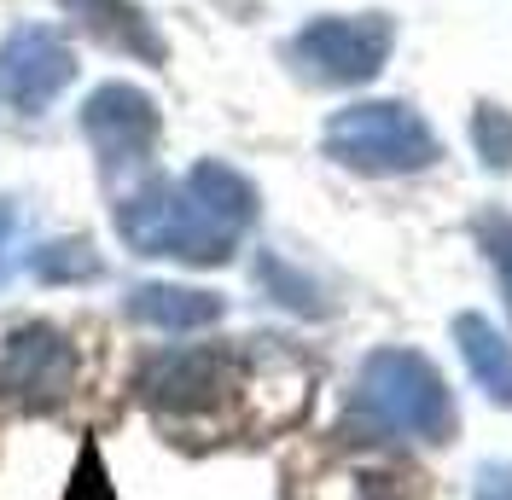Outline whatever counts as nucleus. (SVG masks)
<instances>
[{
  "label": "nucleus",
  "mask_w": 512,
  "mask_h": 500,
  "mask_svg": "<svg viewBox=\"0 0 512 500\" xmlns=\"http://www.w3.org/2000/svg\"><path fill=\"white\" fill-rule=\"evenodd\" d=\"M117 233L140 256H175V262H198V268L227 262L233 245H239V227L216 216L187 175L128 192L117 204Z\"/></svg>",
  "instance_id": "f03ea898"
},
{
  "label": "nucleus",
  "mask_w": 512,
  "mask_h": 500,
  "mask_svg": "<svg viewBox=\"0 0 512 500\" xmlns=\"http://www.w3.org/2000/svg\"><path fill=\"white\" fill-rule=\"evenodd\" d=\"M350 431L448 442L454 437V402H448L437 367L414 349H373L361 361V373H355Z\"/></svg>",
  "instance_id": "f257e3e1"
},
{
  "label": "nucleus",
  "mask_w": 512,
  "mask_h": 500,
  "mask_svg": "<svg viewBox=\"0 0 512 500\" xmlns=\"http://www.w3.org/2000/svg\"><path fill=\"white\" fill-rule=\"evenodd\" d=\"M454 338H460V355L478 378V390L495 407H512V344L483 320V314H460L454 320Z\"/></svg>",
  "instance_id": "9b49d317"
},
{
  "label": "nucleus",
  "mask_w": 512,
  "mask_h": 500,
  "mask_svg": "<svg viewBox=\"0 0 512 500\" xmlns=\"http://www.w3.org/2000/svg\"><path fill=\"white\" fill-rule=\"evenodd\" d=\"M82 134H88L105 175L140 169L152 157V146H158V105L140 88H128V82H105L82 105Z\"/></svg>",
  "instance_id": "423d86ee"
},
{
  "label": "nucleus",
  "mask_w": 512,
  "mask_h": 500,
  "mask_svg": "<svg viewBox=\"0 0 512 500\" xmlns=\"http://www.w3.org/2000/svg\"><path fill=\"white\" fill-rule=\"evenodd\" d=\"M256 280L268 285V297L274 303H286L297 314H326V291H320L303 268H291L286 256H274V250H262V262H256Z\"/></svg>",
  "instance_id": "ddd939ff"
},
{
  "label": "nucleus",
  "mask_w": 512,
  "mask_h": 500,
  "mask_svg": "<svg viewBox=\"0 0 512 500\" xmlns=\"http://www.w3.org/2000/svg\"><path fill=\"white\" fill-rule=\"evenodd\" d=\"M390 18L384 12H361V18H315L309 30H297V41L286 47V59L326 88H355L373 82L390 59Z\"/></svg>",
  "instance_id": "20e7f679"
},
{
  "label": "nucleus",
  "mask_w": 512,
  "mask_h": 500,
  "mask_svg": "<svg viewBox=\"0 0 512 500\" xmlns=\"http://www.w3.org/2000/svg\"><path fill=\"white\" fill-rule=\"evenodd\" d=\"M76 384V344L53 326H18L0 344V402L59 407Z\"/></svg>",
  "instance_id": "39448f33"
},
{
  "label": "nucleus",
  "mask_w": 512,
  "mask_h": 500,
  "mask_svg": "<svg viewBox=\"0 0 512 500\" xmlns=\"http://www.w3.org/2000/svg\"><path fill=\"white\" fill-rule=\"evenodd\" d=\"M320 146H326L332 163L361 169V175H414V169H425V163L443 157L437 134L425 128V117L408 111L402 99H361V105H344V111L326 123Z\"/></svg>",
  "instance_id": "7ed1b4c3"
},
{
  "label": "nucleus",
  "mask_w": 512,
  "mask_h": 500,
  "mask_svg": "<svg viewBox=\"0 0 512 500\" xmlns=\"http://www.w3.org/2000/svg\"><path fill=\"white\" fill-rule=\"evenodd\" d=\"M70 76H76V53L64 47L59 30L24 24L0 41V105L6 111H47L70 88Z\"/></svg>",
  "instance_id": "0eeeda50"
},
{
  "label": "nucleus",
  "mask_w": 512,
  "mask_h": 500,
  "mask_svg": "<svg viewBox=\"0 0 512 500\" xmlns=\"http://www.w3.org/2000/svg\"><path fill=\"white\" fill-rule=\"evenodd\" d=\"M146 402L163 413H204L233 390V355L222 349H175L146 367Z\"/></svg>",
  "instance_id": "6e6552de"
},
{
  "label": "nucleus",
  "mask_w": 512,
  "mask_h": 500,
  "mask_svg": "<svg viewBox=\"0 0 512 500\" xmlns=\"http://www.w3.org/2000/svg\"><path fill=\"white\" fill-rule=\"evenodd\" d=\"M128 314L158 332H198V326L222 320V297L192 291V285H140V291H128Z\"/></svg>",
  "instance_id": "9d476101"
},
{
  "label": "nucleus",
  "mask_w": 512,
  "mask_h": 500,
  "mask_svg": "<svg viewBox=\"0 0 512 500\" xmlns=\"http://www.w3.org/2000/svg\"><path fill=\"white\" fill-rule=\"evenodd\" d=\"M472 146H478L483 169H512V111L478 105L472 111Z\"/></svg>",
  "instance_id": "4468645a"
},
{
  "label": "nucleus",
  "mask_w": 512,
  "mask_h": 500,
  "mask_svg": "<svg viewBox=\"0 0 512 500\" xmlns=\"http://www.w3.org/2000/svg\"><path fill=\"white\" fill-rule=\"evenodd\" d=\"M12 227H18V210L0 204V262H6V245H12Z\"/></svg>",
  "instance_id": "6ab92c4d"
},
{
  "label": "nucleus",
  "mask_w": 512,
  "mask_h": 500,
  "mask_svg": "<svg viewBox=\"0 0 512 500\" xmlns=\"http://www.w3.org/2000/svg\"><path fill=\"white\" fill-rule=\"evenodd\" d=\"M64 12H76V24L94 35V41H105L111 53L163 64V35L152 30V18L134 0H64Z\"/></svg>",
  "instance_id": "1a4fd4ad"
},
{
  "label": "nucleus",
  "mask_w": 512,
  "mask_h": 500,
  "mask_svg": "<svg viewBox=\"0 0 512 500\" xmlns=\"http://www.w3.org/2000/svg\"><path fill=\"white\" fill-rule=\"evenodd\" d=\"M361 500H402V495H396V477H367Z\"/></svg>",
  "instance_id": "a211bd4d"
},
{
  "label": "nucleus",
  "mask_w": 512,
  "mask_h": 500,
  "mask_svg": "<svg viewBox=\"0 0 512 500\" xmlns=\"http://www.w3.org/2000/svg\"><path fill=\"white\" fill-rule=\"evenodd\" d=\"M30 274L35 280H94L99 256L88 245H76V239H59V245H47L30 256Z\"/></svg>",
  "instance_id": "2eb2a0df"
},
{
  "label": "nucleus",
  "mask_w": 512,
  "mask_h": 500,
  "mask_svg": "<svg viewBox=\"0 0 512 500\" xmlns=\"http://www.w3.org/2000/svg\"><path fill=\"white\" fill-rule=\"evenodd\" d=\"M187 181L204 192V204H210L222 221H233L239 233L256 221V187L239 175V169H227V163H192Z\"/></svg>",
  "instance_id": "f8f14e48"
},
{
  "label": "nucleus",
  "mask_w": 512,
  "mask_h": 500,
  "mask_svg": "<svg viewBox=\"0 0 512 500\" xmlns=\"http://www.w3.org/2000/svg\"><path fill=\"white\" fill-rule=\"evenodd\" d=\"M478 500H512V466H483Z\"/></svg>",
  "instance_id": "f3484780"
},
{
  "label": "nucleus",
  "mask_w": 512,
  "mask_h": 500,
  "mask_svg": "<svg viewBox=\"0 0 512 500\" xmlns=\"http://www.w3.org/2000/svg\"><path fill=\"white\" fill-rule=\"evenodd\" d=\"M472 233H478L483 256L495 262L501 297H507V309H512V216H507V210H483V216L472 221Z\"/></svg>",
  "instance_id": "dca6fc26"
}]
</instances>
